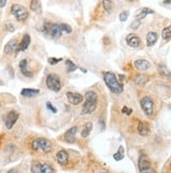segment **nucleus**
Here are the masks:
<instances>
[{"label": "nucleus", "mask_w": 171, "mask_h": 173, "mask_svg": "<svg viewBox=\"0 0 171 173\" xmlns=\"http://www.w3.org/2000/svg\"><path fill=\"white\" fill-rule=\"evenodd\" d=\"M103 79L106 86L109 88L111 92L117 94H120L123 92L124 87L121 84V82L117 79V76L111 71H104L103 72Z\"/></svg>", "instance_id": "1"}, {"label": "nucleus", "mask_w": 171, "mask_h": 173, "mask_svg": "<svg viewBox=\"0 0 171 173\" xmlns=\"http://www.w3.org/2000/svg\"><path fill=\"white\" fill-rule=\"evenodd\" d=\"M97 103H98V94L94 90H89L85 94V103L83 104L82 112L84 114H88L96 110Z\"/></svg>", "instance_id": "2"}, {"label": "nucleus", "mask_w": 171, "mask_h": 173, "mask_svg": "<svg viewBox=\"0 0 171 173\" xmlns=\"http://www.w3.org/2000/svg\"><path fill=\"white\" fill-rule=\"evenodd\" d=\"M43 31L46 35H49L53 38H60L62 35L60 25L53 22H44L43 24Z\"/></svg>", "instance_id": "3"}, {"label": "nucleus", "mask_w": 171, "mask_h": 173, "mask_svg": "<svg viewBox=\"0 0 171 173\" xmlns=\"http://www.w3.org/2000/svg\"><path fill=\"white\" fill-rule=\"evenodd\" d=\"M11 13L15 16L18 21H25L29 18V12L24 6L20 4H13L11 7Z\"/></svg>", "instance_id": "4"}, {"label": "nucleus", "mask_w": 171, "mask_h": 173, "mask_svg": "<svg viewBox=\"0 0 171 173\" xmlns=\"http://www.w3.org/2000/svg\"><path fill=\"white\" fill-rule=\"evenodd\" d=\"M46 86L48 89H51L53 92H58L62 88V84H61L60 79L57 75L55 74H49V75L46 77Z\"/></svg>", "instance_id": "5"}, {"label": "nucleus", "mask_w": 171, "mask_h": 173, "mask_svg": "<svg viewBox=\"0 0 171 173\" xmlns=\"http://www.w3.org/2000/svg\"><path fill=\"white\" fill-rule=\"evenodd\" d=\"M33 173H54V168L47 163H40L35 162L31 165Z\"/></svg>", "instance_id": "6"}, {"label": "nucleus", "mask_w": 171, "mask_h": 173, "mask_svg": "<svg viewBox=\"0 0 171 173\" xmlns=\"http://www.w3.org/2000/svg\"><path fill=\"white\" fill-rule=\"evenodd\" d=\"M141 107H142L144 113L147 115L148 118H150V117L153 114L154 104L150 97H144V98L141 100Z\"/></svg>", "instance_id": "7"}, {"label": "nucleus", "mask_w": 171, "mask_h": 173, "mask_svg": "<svg viewBox=\"0 0 171 173\" xmlns=\"http://www.w3.org/2000/svg\"><path fill=\"white\" fill-rule=\"evenodd\" d=\"M18 118H19V113H18L17 111H15V110L10 111V112L4 117L5 127H6L7 129H12L13 126L15 125V123L17 122Z\"/></svg>", "instance_id": "8"}, {"label": "nucleus", "mask_w": 171, "mask_h": 173, "mask_svg": "<svg viewBox=\"0 0 171 173\" xmlns=\"http://www.w3.org/2000/svg\"><path fill=\"white\" fill-rule=\"evenodd\" d=\"M66 97H67V101L72 105H79L83 101V96L81 94H78V92H69L66 94Z\"/></svg>", "instance_id": "9"}, {"label": "nucleus", "mask_w": 171, "mask_h": 173, "mask_svg": "<svg viewBox=\"0 0 171 173\" xmlns=\"http://www.w3.org/2000/svg\"><path fill=\"white\" fill-rule=\"evenodd\" d=\"M135 67L140 71H146L150 68V62L148 60H145V59H139V60L135 61Z\"/></svg>", "instance_id": "10"}, {"label": "nucleus", "mask_w": 171, "mask_h": 173, "mask_svg": "<svg viewBox=\"0 0 171 173\" xmlns=\"http://www.w3.org/2000/svg\"><path fill=\"white\" fill-rule=\"evenodd\" d=\"M126 42L130 47H139L141 45V39L135 34H129L126 37Z\"/></svg>", "instance_id": "11"}, {"label": "nucleus", "mask_w": 171, "mask_h": 173, "mask_svg": "<svg viewBox=\"0 0 171 173\" xmlns=\"http://www.w3.org/2000/svg\"><path fill=\"white\" fill-rule=\"evenodd\" d=\"M38 143H39V149H41L44 153H49L52 151V144L48 139L40 137V139H38Z\"/></svg>", "instance_id": "12"}, {"label": "nucleus", "mask_w": 171, "mask_h": 173, "mask_svg": "<svg viewBox=\"0 0 171 173\" xmlns=\"http://www.w3.org/2000/svg\"><path fill=\"white\" fill-rule=\"evenodd\" d=\"M29 43H31V37H29V34H25L23 37H22L21 42L18 44V47H17V51H16V53H19V51H25V49L29 47Z\"/></svg>", "instance_id": "13"}, {"label": "nucleus", "mask_w": 171, "mask_h": 173, "mask_svg": "<svg viewBox=\"0 0 171 173\" xmlns=\"http://www.w3.org/2000/svg\"><path fill=\"white\" fill-rule=\"evenodd\" d=\"M76 133H77V127H72L68 129L64 134V139L69 144L75 143L76 141Z\"/></svg>", "instance_id": "14"}, {"label": "nucleus", "mask_w": 171, "mask_h": 173, "mask_svg": "<svg viewBox=\"0 0 171 173\" xmlns=\"http://www.w3.org/2000/svg\"><path fill=\"white\" fill-rule=\"evenodd\" d=\"M17 47H18L17 40H16V39H12V40L9 41L6 43V45L4 46V54L10 55V54L17 51Z\"/></svg>", "instance_id": "15"}, {"label": "nucleus", "mask_w": 171, "mask_h": 173, "mask_svg": "<svg viewBox=\"0 0 171 173\" xmlns=\"http://www.w3.org/2000/svg\"><path fill=\"white\" fill-rule=\"evenodd\" d=\"M149 167H151V163H150L147 155L146 154H141L140 157H139V169L143 170V169L149 168Z\"/></svg>", "instance_id": "16"}, {"label": "nucleus", "mask_w": 171, "mask_h": 173, "mask_svg": "<svg viewBox=\"0 0 171 173\" xmlns=\"http://www.w3.org/2000/svg\"><path fill=\"white\" fill-rule=\"evenodd\" d=\"M149 14H154V11L151 10V9H148V7H143V9L137 11V13L135 14V20L144 19Z\"/></svg>", "instance_id": "17"}, {"label": "nucleus", "mask_w": 171, "mask_h": 173, "mask_svg": "<svg viewBox=\"0 0 171 173\" xmlns=\"http://www.w3.org/2000/svg\"><path fill=\"white\" fill-rule=\"evenodd\" d=\"M19 68H20V70H21L22 75L23 76H25V77H27V78L33 77V74L31 72V70L27 69V60L26 59H23V60L20 61Z\"/></svg>", "instance_id": "18"}, {"label": "nucleus", "mask_w": 171, "mask_h": 173, "mask_svg": "<svg viewBox=\"0 0 171 173\" xmlns=\"http://www.w3.org/2000/svg\"><path fill=\"white\" fill-rule=\"evenodd\" d=\"M57 162L60 165H66L68 163V153L65 150H61L57 153Z\"/></svg>", "instance_id": "19"}, {"label": "nucleus", "mask_w": 171, "mask_h": 173, "mask_svg": "<svg viewBox=\"0 0 171 173\" xmlns=\"http://www.w3.org/2000/svg\"><path fill=\"white\" fill-rule=\"evenodd\" d=\"M157 41V34L155 31H149L146 36V43L147 46H152L155 44V42Z\"/></svg>", "instance_id": "20"}, {"label": "nucleus", "mask_w": 171, "mask_h": 173, "mask_svg": "<svg viewBox=\"0 0 171 173\" xmlns=\"http://www.w3.org/2000/svg\"><path fill=\"white\" fill-rule=\"evenodd\" d=\"M157 70H159L160 75H161L162 77L171 80V71L166 67V66H165L164 64H160L159 66H157Z\"/></svg>", "instance_id": "21"}, {"label": "nucleus", "mask_w": 171, "mask_h": 173, "mask_svg": "<svg viewBox=\"0 0 171 173\" xmlns=\"http://www.w3.org/2000/svg\"><path fill=\"white\" fill-rule=\"evenodd\" d=\"M40 90L39 89H31V88H24L21 90V96L25 97V98H31L37 94H39Z\"/></svg>", "instance_id": "22"}, {"label": "nucleus", "mask_w": 171, "mask_h": 173, "mask_svg": "<svg viewBox=\"0 0 171 173\" xmlns=\"http://www.w3.org/2000/svg\"><path fill=\"white\" fill-rule=\"evenodd\" d=\"M137 132L140 133L141 135H143V137H146V135L149 134V127L145 123L140 122L139 125H137Z\"/></svg>", "instance_id": "23"}, {"label": "nucleus", "mask_w": 171, "mask_h": 173, "mask_svg": "<svg viewBox=\"0 0 171 173\" xmlns=\"http://www.w3.org/2000/svg\"><path fill=\"white\" fill-rule=\"evenodd\" d=\"M102 5H103L104 10L107 13H111L113 10V2L111 0H103L102 1Z\"/></svg>", "instance_id": "24"}, {"label": "nucleus", "mask_w": 171, "mask_h": 173, "mask_svg": "<svg viewBox=\"0 0 171 173\" xmlns=\"http://www.w3.org/2000/svg\"><path fill=\"white\" fill-rule=\"evenodd\" d=\"M92 124L90 122H88V123H86L85 124V126H84V128H83V130H82V137H87L89 134H90V132H92Z\"/></svg>", "instance_id": "25"}, {"label": "nucleus", "mask_w": 171, "mask_h": 173, "mask_svg": "<svg viewBox=\"0 0 171 173\" xmlns=\"http://www.w3.org/2000/svg\"><path fill=\"white\" fill-rule=\"evenodd\" d=\"M65 67H66L67 72H72V71H75V70H77L78 66L75 64V63L72 62V61L65 60Z\"/></svg>", "instance_id": "26"}, {"label": "nucleus", "mask_w": 171, "mask_h": 173, "mask_svg": "<svg viewBox=\"0 0 171 173\" xmlns=\"http://www.w3.org/2000/svg\"><path fill=\"white\" fill-rule=\"evenodd\" d=\"M113 159H116V161H118V162L124 159V148H123V146L119 147L118 152H116V153L113 154Z\"/></svg>", "instance_id": "27"}, {"label": "nucleus", "mask_w": 171, "mask_h": 173, "mask_svg": "<svg viewBox=\"0 0 171 173\" xmlns=\"http://www.w3.org/2000/svg\"><path fill=\"white\" fill-rule=\"evenodd\" d=\"M31 10L33 12H39L41 6H40V0H31Z\"/></svg>", "instance_id": "28"}, {"label": "nucleus", "mask_w": 171, "mask_h": 173, "mask_svg": "<svg viewBox=\"0 0 171 173\" xmlns=\"http://www.w3.org/2000/svg\"><path fill=\"white\" fill-rule=\"evenodd\" d=\"M162 37H163V39H166V40L171 38V24L169 26L165 27V29H163V31H162Z\"/></svg>", "instance_id": "29"}, {"label": "nucleus", "mask_w": 171, "mask_h": 173, "mask_svg": "<svg viewBox=\"0 0 171 173\" xmlns=\"http://www.w3.org/2000/svg\"><path fill=\"white\" fill-rule=\"evenodd\" d=\"M147 81H148V77H146V76H143V75L137 76V77L135 79V82L137 83V85H144Z\"/></svg>", "instance_id": "30"}, {"label": "nucleus", "mask_w": 171, "mask_h": 173, "mask_svg": "<svg viewBox=\"0 0 171 173\" xmlns=\"http://www.w3.org/2000/svg\"><path fill=\"white\" fill-rule=\"evenodd\" d=\"M60 25V29H61V31H64V33H67V34H70L72 31V29L68 25V24H65V23H61L59 24Z\"/></svg>", "instance_id": "31"}, {"label": "nucleus", "mask_w": 171, "mask_h": 173, "mask_svg": "<svg viewBox=\"0 0 171 173\" xmlns=\"http://www.w3.org/2000/svg\"><path fill=\"white\" fill-rule=\"evenodd\" d=\"M61 61H62V58H54V57H51V58H48V59H47L48 64H51V65L58 64V63L61 62Z\"/></svg>", "instance_id": "32"}, {"label": "nucleus", "mask_w": 171, "mask_h": 173, "mask_svg": "<svg viewBox=\"0 0 171 173\" xmlns=\"http://www.w3.org/2000/svg\"><path fill=\"white\" fill-rule=\"evenodd\" d=\"M128 16H129V12H128V11H123V12L120 14V17L119 18H120L121 21L124 22L128 19Z\"/></svg>", "instance_id": "33"}, {"label": "nucleus", "mask_w": 171, "mask_h": 173, "mask_svg": "<svg viewBox=\"0 0 171 173\" xmlns=\"http://www.w3.org/2000/svg\"><path fill=\"white\" fill-rule=\"evenodd\" d=\"M141 25V20H135L132 23L130 24V29H137Z\"/></svg>", "instance_id": "34"}, {"label": "nucleus", "mask_w": 171, "mask_h": 173, "mask_svg": "<svg viewBox=\"0 0 171 173\" xmlns=\"http://www.w3.org/2000/svg\"><path fill=\"white\" fill-rule=\"evenodd\" d=\"M31 148L35 150V151H37V150H39V143H38V139H34L33 141V143H31Z\"/></svg>", "instance_id": "35"}, {"label": "nucleus", "mask_w": 171, "mask_h": 173, "mask_svg": "<svg viewBox=\"0 0 171 173\" xmlns=\"http://www.w3.org/2000/svg\"><path fill=\"white\" fill-rule=\"evenodd\" d=\"M122 112H123L124 114L130 115V114H131V112H132V110H131L130 108H128L127 106H124L123 108H122Z\"/></svg>", "instance_id": "36"}, {"label": "nucleus", "mask_w": 171, "mask_h": 173, "mask_svg": "<svg viewBox=\"0 0 171 173\" xmlns=\"http://www.w3.org/2000/svg\"><path fill=\"white\" fill-rule=\"evenodd\" d=\"M46 107H47L48 110H51L52 112H54V113L57 112V109H56L55 107H54V106L52 105V103H49V102H47V103H46Z\"/></svg>", "instance_id": "37"}, {"label": "nucleus", "mask_w": 171, "mask_h": 173, "mask_svg": "<svg viewBox=\"0 0 171 173\" xmlns=\"http://www.w3.org/2000/svg\"><path fill=\"white\" fill-rule=\"evenodd\" d=\"M141 173H155V171L153 170V169L151 168V167H149V168H146V169H143V170H140Z\"/></svg>", "instance_id": "38"}, {"label": "nucleus", "mask_w": 171, "mask_h": 173, "mask_svg": "<svg viewBox=\"0 0 171 173\" xmlns=\"http://www.w3.org/2000/svg\"><path fill=\"white\" fill-rule=\"evenodd\" d=\"M5 4H6V0H0V9L4 7Z\"/></svg>", "instance_id": "39"}, {"label": "nucleus", "mask_w": 171, "mask_h": 173, "mask_svg": "<svg viewBox=\"0 0 171 173\" xmlns=\"http://www.w3.org/2000/svg\"><path fill=\"white\" fill-rule=\"evenodd\" d=\"M118 77L120 78V81H123V80L125 79V76H123V75H119Z\"/></svg>", "instance_id": "40"}, {"label": "nucleus", "mask_w": 171, "mask_h": 173, "mask_svg": "<svg viewBox=\"0 0 171 173\" xmlns=\"http://www.w3.org/2000/svg\"><path fill=\"white\" fill-rule=\"evenodd\" d=\"M164 3H171V0H165Z\"/></svg>", "instance_id": "41"}, {"label": "nucleus", "mask_w": 171, "mask_h": 173, "mask_svg": "<svg viewBox=\"0 0 171 173\" xmlns=\"http://www.w3.org/2000/svg\"><path fill=\"white\" fill-rule=\"evenodd\" d=\"M7 173H18V172H16L15 170H11V171H9Z\"/></svg>", "instance_id": "42"}, {"label": "nucleus", "mask_w": 171, "mask_h": 173, "mask_svg": "<svg viewBox=\"0 0 171 173\" xmlns=\"http://www.w3.org/2000/svg\"><path fill=\"white\" fill-rule=\"evenodd\" d=\"M97 173H107L106 171H99V172H97Z\"/></svg>", "instance_id": "43"}, {"label": "nucleus", "mask_w": 171, "mask_h": 173, "mask_svg": "<svg viewBox=\"0 0 171 173\" xmlns=\"http://www.w3.org/2000/svg\"><path fill=\"white\" fill-rule=\"evenodd\" d=\"M2 85H3V82L1 81V80H0V86H2Z\"/></svg>", "instance_id": "44"}, {"label": "nucleus", "mask_w": 171, "mask_h": 173, "mask_svg": "<svg viewBox=\"0 0 171 173\" xmlns=\"http://www.w3.org/2000/svg\"><path fill=\"white\" fill-rule=\"evenodd\" d=\"M169 109H171V104H170V105H169Z\"/></svg>", "instance_id": "45"}, {"label": "nucleus", "mask_w": 171, "mask_h": 173, "mask_svg": "<svg viewBox=\"0 0 171 173\" xmlns=\"http://www.w3.org/2000/svg\"><path fill=\"white\" fill-rule=\"evenodd\" d=\"M127 1H133V0H127Z\"/></svg>", "instance_id": "46"}, {"label": "nucleus", "mask_w": 171, "mask_h": 173, "mask_svg": "<svg viewBox=\"0 0 171 173\" xmlns=\"http://www.w3.org/2000/svg\"><path fill=\"white\" fill-rule=\"evenodd\" d=\"M0 106H1V102H0Z\"/></svg>", "instance_id": "47"}]
</instances>
